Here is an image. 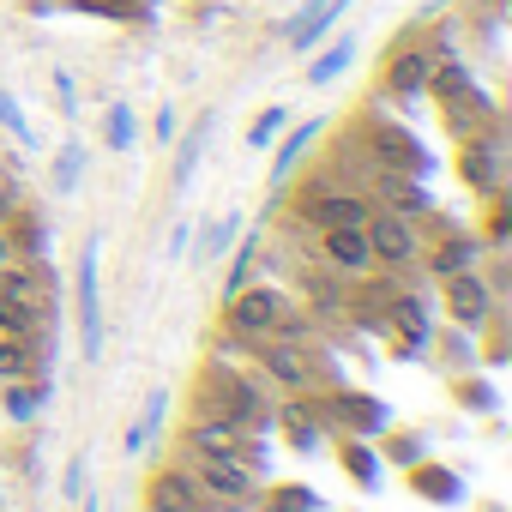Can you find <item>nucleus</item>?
<instances>
[{
  "label": "nucleus",
  "mask_w": 512,
  "mask_h": 512,
  "mask_svg": "<svg viewBox=\"0 0 512 512\" xmlns=\"http://www.w3.org/2000/svg\"><path fill=\"white\" fill-rule=\"evenodd\" d=\"M290 314H296V308H290V296H284V290H272V284H241V290L229 296V308H223L229 332H235V338H247V344L278 338Z\"/></svg>",
  "instance_id": "nucleus-1"
},
{
  "label": "nucleus",
  "mask_w": 512,
  "mask_h": 512,
  "mask_svg": "<svg viewBox=\"0 0 512 512\" xmlns=\"http://www.w3.org/2000/svg\"><path fill=\"white\" fill-rule=\"evenodd\" d=\"M362 145H368V157H374L386 175H422V169H428V151H422L416 133L398 127V121H368V127H362Z\"/></svg>",
  "instance_id": "nucleus-2"
},
{
  "label": "nucleus",
  "mask_w": 512,
  "mask_h": 512,
  "mask_svg": "<svg viewBox=\"0 0 512 512\" xmlns=\"http://www.w3.org/2000/svg\"><path fill=\"white\" fill-rule=\"evenodd\" d=\"M205 386H211V398H217V410H205V416H223V422H235V428L266 422L260 386H253V380H241L235 368H211V374H205Z\"/></svg>",
  "instance_id": "nucleus-3"
},
{
  "label": "nucleus",
  "mask_w": 512,
  "mask_h": 512,
  "mask_svg": "<svg viewBox=\"0 0 512 512\" xmlns=\"http://www.w3.org/2000/svg\"><path fill=\"white\" fill-rule=\"evenodd\" d=\"M260 374L278 386V392H308L320 374H314V362H308V350L296 344V338H266L260 344Z\"/></svg>",
  "instance_id": "nucleus-4"
},
{
  "label": "nucleus",
  "mask_w": 512,
  "mask_h": 512,
  "mask_svg": "<svg viewBox=\"0 0 512 512\" xmlns=\"http://www.w3.org/2000/svg\"><path fill=\"white\" fill-rule=\"evenodd\" d=\"M362 235H368V253H374L380 266H404V260H416V223L398 217V211H374V217L362 223Z\"/></svg>",
  "instance_id": "nucleus-5"
},
{
  "label": "nucleus",
  "mask_w": 512,
  "mask_h": 512,
  "mask_svg": "<svg viewBox=\"0 0 512 512\" xmlns=\"http://www.w3.org/2000/svg\"><path fill=\"white\" fill-rule=\"evenodd\" d=\"M193 482L205 488V500H253V470L247 458H193Z\"/></svg>",
  "instance_id": "nucleus-6"
},
{
  "label": "nucleus",
  "mask_w": 512,
  "mask_h": 512,
  "mask_svg": "<svg viewBox=\"0 0 512 512\" xmlns=\"http://www.w3.org/2000/svg\"><path fill=\"white\" fill-rule=\"evenodd\" d=\"M374 217V205L362 199V193H320V199H308V223L314 229H362Z\"/></svg>",
  "instance_id": "nucleus-7"
},
{
  "label": "nucleus",
  "mask_w": 512,
  "mask_h": 512,
  "mask_svg": "<svg viewBox=\"0 0 512 512\" xmlns=\"http://www.w3.org/2000/svg\"><path fill=\"white\" fill-rule=\"evenodd\" d=\"M458 175H464L476 193H494V187H500V145L482 139V133H464V145H458Z\"/></svg>",
  "instance_id": "nucleus-8"
},
{
  "label": "nucleus",
  "mask_w": 512,
  "mask_h": 512,
  "mask_svg": "<svg viewBox=\"0 0 512 512\" xmlns=\"http://www.w3.org/2000/svg\"><path fill=\"white\" fill-rule=\"evenodd\" d=\"M187 446H193V458H253V452H247V440H241V428H235V422H223V416L193 422V428H187Z\"/></svg>",
  "instance_id": "nucleus-9"
},
{
  "label": "nucleus",
  "mask_w": 512,
  "mask_h": 512,
  "mask_svg": "<svg viewBox=\"0 0 512 512\" xmlns=\"http://www.w3.org/2000/svg\"><path fill=\"white\" fill-rule=\"evenodd\" d=\"M320 253H326L338 272H350V278L374 266V253H368V235H362V229H320Z\"/></svg>",
  "instance_id": "nucleus-10"
},
{
  "label": "nucleus",
  "mask_w": 512,
  "mask_h": 512,
  "mask_svg": "<svg viewBox=\"0 0 512 512\" xmlns=\"http://www.w3.org/2000/svg\"><path fill=\"white\" fill-rule=\"evenodd\" d=\"M79 296H85V308H79V326H85V356H97V350H103V314H97V235L85 241V266H79Z\"/></svg>",
  "instance_id": "nucleus-11"
},
{
  "label": "nucleus",
  "mask_w": 512,
  "mask_h": 512,
  "mask_svg": "<svg viewBox=\"0 0 512 512\" xmlns=\"http://www.w3.org/2000/svg\"><path fill=\"white\" fill-rule=\"evenodd\" d=\"M49 266H0V296H13L25 308H43L49 314Z\"/></svg>",
  "instance_id": "nucleus-12"
},
{
  "label": "nucleus",
  "mask_w": 512,
  "mask_h": 512,
  "mask_svg": "<svg viewBox=\"0 0 512 512\" xmlns=\"http://www.w3.org/2000/svg\"><path fill=\"white\" fill-rule=\"evenodd\" d=\"M446 302H452V314H458L464 326H482V320H488V284H482L470 266L446 278Z\"/></svg>",
  "instance_id": "nucleus-13"
},
{
  "label": "nucleus",
  "mask_w": 512,
  "mask_h": 512,
  "mask_svg": "<svg viewBox=\"0 0 512 512\" xmlns=\"http://www.w3.org/2000/svg\"><path fill=\"white\" fill-rule=\"evenodd\" d=\"M326 410H332L344 428H356V434H380V428H386V404H380V398H362V392H332Z\"/></svg>",
  "instance_id": "nucleus-14"
},
{
  "label": "nucleus",
  "mask_w": 512,
  "mask_h": 512,
  "mask_svg": "<svg viewBox=\"0 0 512 512\" xmlns=\"http://www.w3.org/2000/svg\"><path fill=\"white\" fill-rule=\"evenodd\" d=\"M350 7V0H308V7L290 19V49H314L326 31H332V19Z\"/></svg>",
  "instance_id": "nucleus-15"
},
{
  "label": "nucleus",
  "mask_w": 512,
  "mask_h": 512,
  "mask_svg": "<svg viewBox=\"0 0 512 512\" xmlns=\"http://www.w3.org/2000/svg\"><path fill=\"white\" fill-rule=\"evenodd\" d=\"M428 73H434V55L404 49V55L386 67V91H392V97H422V91H428Z\"/></svg>",
  "instance_id": "nucleus-16"
},
{
  "label": "nucleus",
  "mask_w": 512,
  "mask_h": 512,
  "mask_svg": "<svg viewBox=\"0 0 512 512\" xmlns=\"http://www.w3.org/2000/svg\"><path fill=\"white\" fill-rule=\"evenodd\" d=\"M43 308H25V302H13V296H0V332L7 338H31V332H43Z\"/></svg>",
  "instance_id": "nucleus-17"
},
{
  "label": "nucleus",
  "mask_w": 512,
  "mask_h": 512,
  "mask_svg": "<svg viewBox=\"0 0 512 512\" xmlns=\"http://www.w3.org/2000/svg\"><path fill=\"white\" fill-rule=\"evenodd\" d=\"M470 260H476V241H470V235H446V241H440V253H434V272H440V278H452V272H464Z\"/></svg>",
  "instance_id": "nucleus-18"
},
{
  "label": "nucleus",
  "mask_w": 512,
  "mask_h": 512,
  "mask_svg": "<svg viewBox=\"0 0 512 512\" xmlns=\"http://www.w3.org/2000/svg\"><path fill=\"white\" fill-rule=\"evenodd\" d=\"M163 410H169V392L157 386V392H151V404H145V416H139V422L127 428V452H139V446H145V440H151V434L163 428Z\"/></svg>",
  "instance_id": "nucleus-19"
},
{
  "label": "nucleus",
  "mask_w": 512,
  "mask_h": 512,
  "mask_svg": "<svg viewBox=\"0 0 512 512\" xmlns=\"http://www.w3.org/2000/svg\"><path fill=\"white\" fill-rule=\"evenodd\" d=\"M25 374H31V338L0 332V380H25Z\"/></svg>",
  "instance_id": "nucleus-20"
},
{
  "label": "nucleus",
  "mask_w": 512,
  "mask_h": 512,
  "mask_svg": "<svg viewBox=\"0 0 512 512\" xmlns=\"http://www.w3.org/2000/svg\"><path fill=\"white\" fill-rule=\"evenodd\" d=\"M314 133H320V121H302V127H296V133L284 139V151H278V175H290V169L302 163V151L314 145Z\"/></svg>",
  "instance_id": "nucleus-21"
},
{
  "label": "nucleus",
  "mask_w": 512,
  "mask_h": 512,
  "mask_svg": "<svg viewBox=\"0 0 512 512\" xmlns=\"http://www.w3.org/2000/svg\"><path fill=\"white\" fill-rule=\"evenodd\" d=\"M392 320H398V332H404V338L428 344V308H422V302H410V296H404V302L392 308Z\"/></svg>",
  "instance_id": "nucleus-22"
},
{
  "label": "nucleus",
  "mask_w": 512,
  "mask_h": 512,
  "mask_svg": "<svg viewBox=\"0 0 512 512\" xmlns=\"http://www.w3.org/2000/svg\"><path fill=\"white\" fill-rule=\"evenodd\" d=\"M350 55H356V43H338V49H326V55H320L314 67H308V79H314V85H326V79H338V73L350 67Z\"/></svg>",
  "instance_id": "nucleus-23"
},
{
  "label": "nucleus",
  "mask_w": 512,
  "mask_h": 512,
  "mask_svg": "<svg viewBox=\"0 0 512 512\" xmlns=\"http://www.w3.org/2000/svg\"><path fill=\"white\" fill-rule=\"evenodd\" d=\"M386 193H392L398 217H410V211H428V193H422V187H410V181H386Z\"/></svg>",
  "instance_id": "nucleus-24"
},
{
  "label": "nucleus",
  "mask_w": 512,
  "mask_h": 512,
  "mask_svg": "<svg viewBox=\"0 0 512 512\" xmlns=\"http://www.w3.org/2000/svg\"><path fill=\"white\" fill-rule=\"evenodd\" d=\"M37 404H43V392H37V386H13V392H7V416H13V422H31V416H37Z\"/></svg>",
  "instance_id": "nucleus-25"
},
{
  "label": "nucleus",
  "mask_w": 512,
  "mask_h": 512,
  "mask_svg": "<svg viewBox=\"0 0 512 512\" xmlns=\"http://www.w3.org/2000/svg\"><path fill=\"white\" fill-rule=\"evenodd\" d=\"M79 169H85V151H79V145H67V151H61V157H55V187H61V193H67V187H73V181H79Z\"/></svg>",
  "instance_id": "nucleus-26"
},
{
  "label": "nucleus",
  "mask_w": 512,
  "mask_h": 512,
  "mask_svg": "<svg viewBox=\"0 0 512 512\" xmlns=\"http://www.w3.org/2000/svg\"><path fill=\"white\" fill-rule=\"evenodd\" d=\"M344 464H350L356 482H374V476H380V458H374L368 446H344Z\"/></svg>",
  "instance_id": "nucleus-27"
},
{
  "label": "nucleus",
  "mask_w": 512,
  "mask_h": 512,
  "mask_svg": "<svg viewBox=\"0 0 512 512\" xmlns=\"http://www.w3.org/2000/svg\"><path fill=\"white\" fill-rule=\"evenodd\" d=\"M109 145H115V151L133 145V109H121V103L109 109Z\"/></svg>",
  "instance_id": "nucleus-28"
},
{
  "label": "nucleus",
  "mask_w": 512,
  "mask_h": 512,
  "mask_svg": "<svg viewBox=\"0 0 512 512\" xmlns=\"http://www.w3.org/2000/svg\"><path fill=\"white\" fill-rule=\"evenodd\" d=\"M253 260H260V247L247 241V247H241V260H235V272H229V284H223V296H235L241 284H253Z\"/></svg>",
  "instance_id": "nucleus-29"
},
{
  "label": "nucleus",
  "mask_w": 512,
  "mask_h": 512,
  "mask_svg": "<svg viewBox=\"0 0 512 512\" xmlns=\"http://www.w3.org/2000/svg\"><path fill=\"white\" fill-rule=\"evenodd\" d=\"M229 241H235V217H223V223H217V229L205 235V253H199V266H211V260H217V253L229 247Z\"/></svg>",
  "instance_id": "nucleus-30"
},
{
  "label": "nucleus",
  "mask_w": 512,
  "mask_h": 512,
  "mask_svg": "<svg viewBox=\"0 0 512 512\" xmlns=\"http://www.w3.org/2000/svg\"><path fill=\"white\" fill-rule=\"evenodd\" d=\"M278 127H284V109H266L260 121L247 127V145H272V133H278Z\"/></svg>",
  "instance_id": "nucleus-31"
},
{
  "label": "nucleus",
  "mask_w": 512,
  "mask_h": 512,
  "mask_svg": "<svg viewBox=\"0 0 512 512\" xmlns=\"http://www.w3.org/2000/svg\"><path fill=\"white\" fill-rule=\"evenodd\" d=\"M0 127L19 133V139H31V127H25V115H19V103H13V97H0Z\"/></svg>",
  "instance_id": "nucleus-32"
},
{
  "label": "nucleus",
  "mask_w": 512,
  "mask_h": 512,
  "mask_svg": "<svg viewBox=\"0 0 512 512\" xmlns=\"http://www.w3.org/2000/svg\"><path fill=\"white\" fill-rule=\"evenodd\" d=\"M199 139H205V133H193V139L181 145V163H175V181H187V175H193V163H199Z\"/></svg>",
  "instance_id": "nucleus-33"
},
{
  "label": "nucleus",
  "mask_w": 512,
  "mask_h": 512,
  "mask_svg": "<svg viewBox=\"0 0 512 512\" xmlns=\"http://www.w3.org/2000/svg\"><path fill=\"white\" fill-rule=\"evenodd\" d=\"M416 482H422L428 494H452V482H446V476H422V470H416Z\"/></svg>",
  "instance_id": "nucleus-34"
},
{
  "label": "nucleus",
  "mask_w": 512,
  "mask_h": 512,
  "mask_svg": "<svg viewBox=\"0 0 512 512\" xmlns=\"http://www.w3.org/2000/svg\"><path fill=\"white\" fill-rule=\"evenodd\" d=\"M0 266H13V235L0 229Z\"/></svg>",
  "instance_id": "nucleus-35"
}]
</instances>
